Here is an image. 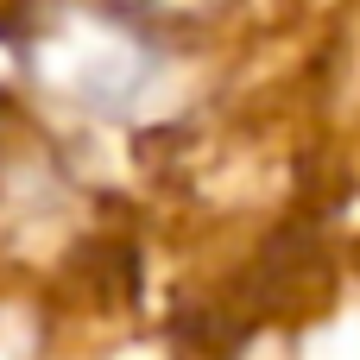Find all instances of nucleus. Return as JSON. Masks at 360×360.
I'll list each match as a JSON object with an SVG mask.
<instances>
[{
  "label": "nucleus",
  "mask_w": 360,
  "mask_h": 360,
  "mask_svg": "<svg viewBox=\"0 0 360 360\" xmlns=\"http://www.w3.org/2000/svg\"><path fill=\"white\" fill-rule=\"evenodd\" d=\"M51 13L57 19L32 51L51 89H63L95 114H127L158 76V51L127 25L133 13H108V6H51Z\"/></svg>",
  "instance_id": "nucleus-1"
},
{
  "label": "nucleus",
  "mask_w": 360,
  "mask_h": 360,
  "mask_svg": "<svg viewBox=\"0 0 360 360\" xmlns=\"http://www.w3.org/2000/svg\"><path fill=\"white\" fill-rule=\"evenodd\" d=\"M120 13H177V6H190V0H114Z\"/></svg>",
  "instance_id": "nucleus-2"
}]
</instances>
